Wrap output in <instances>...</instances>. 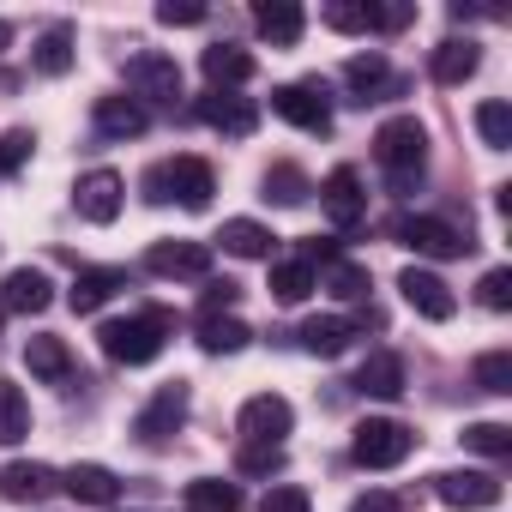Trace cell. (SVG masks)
Listing matches in <instances>:
<instances>
[{
	"mask_svg": "<svg viewBox=\"0 0 512 512\" xmlns=\"http://www.w3.org/2000/svg\"><path fill=\"white\" fill-rule=\"evenodd\" d=\"M374 157H380L392 193H416L422 175H428V133H422V121H416V115L386 121V127L374 133Z\"/></svg>",
	"mask_w": 512,
	"mask_h": 512,
	"instance_id": "6da1fadb",
	"label": "cell"
},
{
	"mask_svg": "<svg viewBox=\"0 0 512 512\" xmlns=\"http://www.w3.org/2000/svg\"><path fill=\"white\" fill-rule=\"evenodd\" d=\"M169 332H175V314H169V308H145V314H133V320H109L97 338H103V356H109V362L145 368V362L163 356Z\"/></svg>",
	"mask_w": 512,
	"mask_h": 512,
	"instance_id": "7a4b0ae2",
	"label": "cell"
},
{
	"mask_svg": "<svg viewBox=\"0 0 512 512\" xmlns=\"http://www.w3.org/2000/svg\"><path fill=\"white\" fill-rule=\"evenodd\" d=\"M350 452H356V464H368V470H392V464H404V458L416 452V434H410L404 422H392V416H368V422L356 428Z\"/></svg>",
	"mask_w": 512,
	"mask_h": 512,
	"instance_id": "3957f363",
	"label": "cell"
},
{
	"mask_svg": "<svg viewBox=\"0 0 512 512\" xmlns=\"http://www.w3.org/2000/svg\"><path fill=\"white\" fill-rule=\"evenodd\" d=\"M181 422H187V386H181V380H169V386H157V392H151V404L133 416V434H139L145 446H163V440H175V434H181Z\"/></svg>",
	"mask_w": 512,
	"mask_h": 512,
	"instance_id": "277c9868",
	"label": "cell"
},
{
	"mask_svg": "<svg viewBox=\"0 0 512 512\" xmlns=\"http://www.w3.org/2000/svg\"><path fill=\"white\" fill-rule=\"evenodd\" d=\"M290 422H296V410H290V398H278V392L247 398V404H241V416H235L241 440H253V446H284Z\"/></svg>",
	"mask_w": 512,
	"mask_h": 512,
	"instance_id": "5b68a950",
	"label": "cell"
},
{
	"mask_svg": "<svg viewBox=\"0 0 512 512\" xmlns=\"http://www.w3.org/2000/svg\"><path fill=\"white\" fill-rule=\"evenodd\" d=\"M392 235H398L404 247L428 253V260H458V253H470V247H476L470 235H458V229H452V223H440V217H398V223H392Z\"/></svg>",
	"mask_w": 512,
	"mask_h": 512,
	"instance_id": "8992f818",
	"label": "cell"
},
{
	"mask_svg": "<svg viewBox=\"0 0 512 512\" xmlns=\"http://www.w3.org/2000/svg\"><path fill=\"white\" fill-rule=\"evenodd\" d=\"M434 494L458 512H482V506H500L506 482L494 470H446V476H434Z\"/></svg>",
	"mask_w": 512,
	"mask_h": 512,
	"instance_id": "52a82bcc",
	"label": "cell"
},
{
	"mask_svg": "<svg viewBox=\"0 0 512 512\" xmlns=\"http://www.w3.org/2000/svg\"><path fill=\"white\" fill-rule=\"evenodd\" d=\"M127 91L145 97V103H175V97H181V67H175L169 55L145 49V55L127 61Z\"/></svg>",
	"mask_w": 512,
	"mask_h": 512,
	"instance_id": "ba28073f",
	"label": "cell"
},
{
	"mask_svg": "<svg viewBox=\"0 0 512 512\" xmlns=\"http://www.w3.org/2000/svg\"><path fill=\"white\" fill-rule=\"evenodd\" d=\"M272 109L290 127H302V133H332V103H326L320 85H278L272 91Z\"/></svg>",
	"mask_w": 512,
	"mask_h": 512,
	"instance_id": "9c48e42d",
	"label": "cell"
},
{
	"mask_svg": "<svg viewBox=\"0 0 512 512\" xmlns=\"http://www.w3.org/2000/svg\"><path fill=\"white\" fill-rule=\"evenodd\" d=\"M121 199H127V181H121L115 169H91V175H79V187H73V205H79L85 223H115V217H121Z\"/></svg>",
	"mask_w": 512,
	"mask_h": 512,
	"instance_id": "30bf717a",
	"label": "cell"
},
{
	"mask_svg": "<svg viewBox=\"0 0 512 512\" xmlns=\"http://www.w3.org/2000/svg\"><path fill=\"white\" fill-rule=\"evenodd\" d=\"M163 187H169V199H181L187 211H205L211 193H217V175H211L205 157H175V163H163Z\"/></svg>",
	"mask_w": 512,
	"mask_h": 512,
	"instance_id": "8fae6325",
	"label": "cell"
},
{
	"mask_svg": "<svg viewBox=\"0 0 512 512\" xmlns=\"http://www.w3.org/2000/svg\"><path fill=\"white\" fill-rule=\"evenodd\" d=\"M320 205H326V217H332L338 229H356V223L368 217V199H362V175H356V169H332V175L320 181Z\"/></svg>",
	"mask_w": 512,
	"mask_h": 512,
	"instance_id": "7c38bea8",
	"label": "cell"
},
{
	"mask_svg": "<svg viewBox=\"0 0 512 512\" xmlns=\"http://www.w3.org/2000/svg\"><path fill=\"white\" fill-rule=\"evenodd\" d=\"M398 290H404V302H410L422 320H452V314H458V296L446 290V278H440V272L410 266V272L398 278Z\"/></svg>",
	"mask_w": 512,
	"mask_h": 512,
	"instance_id": "4fadbf2b",
	"label": "cell"
},
{
	"mask_svg": "<svg viewBox=\"0 0 512 512\" xmlns=\"http://www.w3.org/2000/svg\"><path fill=\"white\" fill-rule=\"evenodd\" d=\"M145 266H151L157 278H205V272H211V247H205V241H157V247L145 253Z\"/></svg>",
	"mask_w": 512,
	"mask_h": 512,
	"instance_id": "5bb4252c",
	"label": "cell"
},
{
	"mask_svg": "<svg viewBox=\"0 0 512 512\" xmlns=\"http://www.w3.org/2000/svg\"><path fill=\"white\" fill-rule=\"evenodd\" d=\"M49 302H55V284L37 266H13L7 284H0V308H13V314H43Z\"/></svg>",
	"mask_w": 512,
	"mask_h": 512,
	"instance_id": "9a60e30c",
	"label": "cell"
},
{
	"mask_svg": "<svg viewBox=\"0 0 512 512\" xmlns=\"http://www.w3.org/2000/svg\"><path fill=\"white\" fill-rule=\"evenodd\" d=\"M217 241H223V253H235V260H272V247H278V235L266 223H253V217H229L217 229Z\"/></svg>",
	"mask_w": 512,
	"mask_h": 512,
	"instance_id": "2e32d148",
	"label": "cell"
},
{
	"mask_svg": "<svg viewBox=\"0 0 512 512\" xmlns=\"http://www.w3.org/2000/svg\"><path fill=\"white\" fill-rule=\"evenodd\" d=\"M115 290H127V272H121V266H91V272H79V278H73L67 302H73V314H97Z\"/></svg>",
	"mask_w": 512,
	"mask_h": 512,
	"instance_id": "e0dca14e",
	"label": "cell"
},
{
	"mask_svg": "<svg viewBox=\"0 0 512 512\" xmlns=\"http://www.w3.org/2000/svg\"><path fill=\"white\" fill-rule=\"evenodd\" d=\"M199 121H211L217 133H229V139H247L253 133V103H241V97H223V91H211V97H199Z\"/></svg>",
	"mask_w": 512,
	"mask_h": 512,
	"instance_id": "ac0fdd59",
	"label": "cell"
},
{
	"mask_svg": "<svg viewBox=\"0 0 512 512\" xmlns=\"http://www.w3.org/2000/svg\"><path fill=\"white\" fill-rule=\"evenodd\" d=\"M91 121H97L103 139H139V133H145V109H139L133 97H97Z\"/></svg>",
	"mask_w": 512,
	"mask_h": 512,
	"instance_id": "d6986e66",
	"label": "cell"
},
{
	"mask_svg": "<svg viewBox=\"0 0 512 512\" xmlns=\"http://www.w3.org/2000/svg\"><path fill=\"white\" fill-rule=\"evenodd\" d=\"M302 350L308 356H344L350 350V338H356V320H344V314H326V320H302Z\"/></svg>",
	"mask_w": 512,
	"mask_h": 512,
	"instance_id": "ffe728a7",
	"label": "cell"
},
{
	"mask_svg": "<svg viewBox=\"0 0 512 512\" xmlns=\"http://www.w3.org/2000/svg\"><path fill=\"white\" fill-rule=\"evenodd\" d=\"M356 392H368V398H398V392H404V356L374 350V356L356 368Z\"/></svg>",
	"mask_w": 512,
	"mask_h": 512,
	"instance_id": "44dd1931",
	"label": "cell"
},
{
	"mask_svg": "<svg viewBox=\"0 0 512 512\" xmlns=\"http://www.w3.org/2000/svg\"><path fill=\"white\" fill-rule=\"evenodd\" d=\"M49 488H55V470H49V464H25V458H13L7 470H0V494H7V500H19V506L43 500Z\"/></svg>",
	"mask_w": 512,
	"mask_h": 512,
	"instance_id": "7402d4cb",
	"label": "cell"
},
{
	"mask_svg": "<svg viewBox=\"0 0 512 512\" xmlns=\"http://www.w3.org/2000/svg\"><path fill=\"white\" fill-rule=\"evenodd\" d=\"M253 25H260V37H272L278 49H290V43H302V7L296 0H266V7H253Z\"/></svg>",
	"mask_w": 512,
	"mask_h": 512,
	"instance_id": "603a6c76",
	"label": "cell"
},
{
	"mask_svg": "<svg viewBox=\"0 0 512 512\" xmlns=\"http://www.w3.org/2000/svg\"><path fill=\"white\" fill-rule=\"evenodd\" d=\"M476 67H482V49H476L470 37H452V43H440V49H434V67H428V73H434L440 85H464Z\"/></svg>",
	"mask_w": 512,
	"mask_h": 512,
	"instance_id": "cb8c5ba5",
	"label": "cell"
},
{
	"mask_svg": "<svg viewBox=\"0 0 512 512\" xmlns=\"http://www.w3.org/2000/svg\"><path fill=\"white\" fill-rule=\"evenodd\" d=\"M344 79H350L356 103H380V91H386L392 67H386V55H380V49H368V55H350V61H344Z\"/></svg>",
	"mask_w": 512,
	"mask_h": 512,
	"instance_id": "d4e9b609",
	"label": "cell"
},
{
	"mask_svg": "<svg viewBox=\"0 0 512 512\" xmlns=\"http://www.w3.org/2000/svg\"><path fill=\"white\" fill-rule=\"evenodd\" d=\"M25 368H31L37 380H49V386L67 380V374H73V350H67V338H49V332L31 338V344H25Z\"/></svg>",
	"mask_w": 512,
	"mask_h": 512,
	"instance_id": "484cf974",
	"label": "cell"
},
{
	"mask_svg": "<svg viewBox=\"0 0 512 512\" xmlns=\"http://www.w3.org/2000/svg\"><path fill=\"white\" fill-rule=\"evenodd\" d=\"M67 494L85 500V506H115L121 482H115V470H103V464H73V470H67Z\"/></svg>",
	"mask_w": 512,
	"mask_h": 512,
	"instance_id": "4316f807",
	"label": "cell"
},
{
	"mask_svg": "<svg viewBox=\"0 0 512 512\" xmlns=\"http://www.w3.org/2000/svg\"><path fill=\"white\" fill-rule=\"evenodd\" d=\"M199 67H205V79H211V85H247V79H253V55H247V49H235V43L205 49V55H199Z\"/></svg>",
	"mask_w": 512,
	"mask_h": 512,
	"instance_id": "83f0119b",
	"label": "cell"
},
{
	"mask_svg": "<svg viewBox=\"0 0 512 512\" xmlns=\"http://www.w3.org/2000/svg\"><path fill=\"white\" fill-rule=\"evenodd\" d=\"M181 506L187 512H241V488L223 482V476H199V482H187Z\"/></svg>",
	"mask_w": 512,
	"mask_h": 512,
	"instance_id": "f1b7e54d",
	"label": "cell"
},
{
	"mask_svg": "<svg viewBox=\"0 0 512 512\" xmlns=\"http://www.w3.org/2000/svg\"><path fill=\"white\" fill-rule=\"evenodd\" d=\"M31 67H37L43 79H61V73H73V31H67V25H49V31L37 37V55H31Z\"/></svg>",
	"mask_w": 512,
	"mask_h": 512,
	"instance_id": "f546056e",
	"label": "cell"
},
{
	"mask_svg": "<svg viewBox=\"0 0 512 512\" xmlns=\"http://www.w3.org/2000/svg\"><path fill=\"white\" fill-rule=\"evenodd\" d=\"M31 434V404L13 380H0V446H19Z\"/></svg>",
	"mask_w": 512,
	"mask_h": 512,
	"instance_id": "4dcf8cb0",
	"label": "cell"
},
{
	"mask_svg": "<svg viewBox=\"0 0 512 512\" xmlns=\"http://www.w3.org/2000/svg\"><path fill=\"white\" fill-rule=\"evenodd\" d=\"M308 296H314V266H308V260H290V266L272 272V302L296 308V302H308Z\"/></svg>",
	"mask_w": 512,
	"mask_h": 512,
	"instance_id": "1f68e13d",
	"label": "cell"
},
{
	"mask_svg": "<svg viewBox=\"0 0 512 512\" xmlns=\"http://www.w3.org/2000/svg\"><path fill=\"white\" fill-rule=\"evenodd\" d=\"M476 133H482L488 151H506V145H512V109H506L500 97H488V103L476 109Z\"/></svg>",
	"mask_w": 512,
	"mask_h": 512,
	"instance_id": "d6a6232c",
	"label": "cell"
},
{
	"mask_svg": "<svg viewBox=\"0 0 512 512\" xmlns=\"http://www.w3.org/2000/svg\"><path fill=\"white\" fill-rule=\"evenodd\" d=\"M247 326L241 320H199V344L211 350V356H235V350H247Z\"/></svg>",
	"mask_w": 512,
	"mask_h": 512,
	"instance_id": "836d02e7",
	"label": "cell"
},
{
	"mask_svg": "<svg viewBox=\"0 0 512 512\" xmlns=\"http://www.w3.org/2000/svg\"><path fill=\"white\" fill-rule=\"evenodd\" d=\"M266 199H278V205H302V199H308V175H302L296 163H272V169H266Z\"/></svg>",
	"mask_w": 512,
	"mask_h": 512,
	"instance_id": "e575fe53",
	"label": "cell"
},
{
	"mask_svg": "<svg viewBox=\"0 0 512 512\" xmlns=\"http://www.w3.org/2000/svg\"><path fill=\"white\" fill-rule=\"evenodd\" d=\"M470 380H476L482 392H494V398L512 392V356H506V350H482L476 368H470Z\"/></svg>",
	"mask_w": 512,
	"mask_h": 512,
	"instance_id": "d590c367",
	"label": "cell"
},
{
	"mask_svg": "<svg viewBox=\"0 0 512 512\" xmlns=\"http://www.w3.org/2000/svg\"><path fill=\"white\" fill-rule=\"evenodd\" d=\"M464 446L482 452V458H506V452H512V428H506V422H470V428H464Z\"/></svg>",
	"mask_w": 512,
	"mask_h": 512,
	"instance_id": "8d00e7d4",
	"label": "cell"
},
{
	"mask_svg": "<svg viewBox=\"0 0 512 512\" xmlns=\"http://www.w3.org/2000/svg\"><path fill=\"white\" fill-rule=\"evenodd\" d=\"M320 284H326L332 296H344V302H362V296H368V272H362V266H350V260H332Z\"/></svg>",
	"mask_w": 512,
	"mask_h": 512,
	"instance_id": "74e56055",
	"label": "cell"
},
{
	"mask_svg": "<svg viewBox=\"0 0 512 512\" xmlns=\"http://www.w3.org/2000/svg\"><path fill=\"white\" fill-rule=\"evenodd\" d=\"M235 470H241V476H278V470H284V446H253V440H247V446L235 452Z\"/></svg>",
	"mask_w": 512,
	"mask_h": 512,
	"instance_id": "f35d334b",
	"label": "cell"
},
{
	"mask_svg": "<svg viewBox=\"0 0 512 512\" xmlns=\"http://www.w3.org/2000/svg\"><path fill=\"white\" fill-rule=\"evenodd\" d=\"M31 145H37V139H31L25 127H19V133H0V175H19V169L31 163Z\"/></svg>",
	"mask_w": 512,
	"mask_h": 512,
	"instance_id": "ab89813d",
	"label": "cell"
},
{
	"mask_svg": "<svg viewBox=\"0 0 512 512\" xmlns=\"http://www.w3.org/2000/svg\"><path fill=\"white\" fill-rule=\"evenodd\" d=\"M326 25L344 31V37H356V31H368V7H362V0H332V7H326Z\"/></svg>",
	"mask_w": 512,
	"mask_h": 512,
	"instance_id": "60d3db41",
	"label": "cell"
},
{
	"mask_svg": "<svg viewBox=\"0 0 512 512\" xmlns=\"http://www.w3.org/2000/svg\"><path fill=\"white\" fill-rule=\"evenodd\" d=\"M482 308H494V314L512 308V272H506V266H494V272L482 278Z\"/></svg>",
	"mask_w": 512,
	"mask_h": 512,
	"instance_id": "b9f144b4",
	"label": "cell"
},
{
	"mask_svg": "<svg viewBox=\"0 0 512 512\" xmlns=\"http://www.w3.org/2000/svg\"><path fill=\"white\" fill-rule=\"evenodd\" d=\"M260 512H314V500H308V488H296V482H278L272 494H266V506Z\"/></svg>",
	"mask_w": 512,
	"mask_h": 512,
	"instance_id": "7bdbcfd3",
	"label": "cell"
},
{
	"mask_svg": "<svg viewBox=\"0 0 512 512\" xmlns=\"http://www.w3.org/2000/svg\"><path fill=\"white\" fill-rule=\"evenodd\" d=\"M235 296H241V290H235V284H229V278H223V284H217V278H211V284H205V302H199V308H205V314H217V308H229V302H235ZM205 314H199V320H205Z\"/></svg>",
	"mask_w": 512,
	"mask_h": 512,
	"instance_id": "ee69618b",
	"label": "cell"
},
{
	"mask_svg": "<svg viewBox=\"0 0 512 512\" xmlns=\"http://www.w3.org/2000/svg\"><path fill=\"white\" fill-rule=\"evenodd\" d=\"M350 512H398V494H386V488H374V494H356V500H350Z\"/></svg>",
	"mask_w": 512,
	"mask_h": 512,
	"instance_id": "f6af8a7d",
	"label": "cell"
},
{
	"mask_svg": "<svg viewBox=\"0 0 512 512\" xmlns=\"http://www.w3.org/2000/svg\"><path fill=\"white\" fill-rule=\"evenodd\" d=\"M157 19L163 25H205V7H175L169 0V7H157Z\"/></svg>",
	"mask_w": 512,
	"mask_h": 512,
	"instance_id": "bcb514c9",
	"label": "cell"
},
{
	"mask_svg": "<svg viewBox=\"0 0 512 512\" xmlns=\"http://www.w3.org/2000/svg\"><path fill=\"white\" fill-rule=\"evenodd\" d=\"M7 43H13V31H7V25H0V49H7Z\"/></svg>",
	"mask_w": 512,
	"mask_h": 512,
	"instance_id": "7dc6e473",
	"label": "cell"
}]
</instances>
